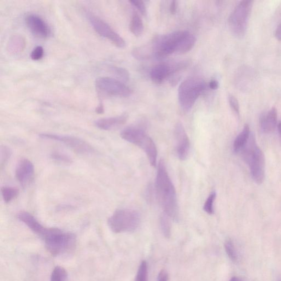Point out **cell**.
<instances>
[{
  "mask_svg": "<svg viewBox=\"0 0 281 281\" xmlns=\"http://www.w3.org/2000/svg\"><path fill=\"white\" fill-rule=\"evenodd\" d=\"M129 3H131L134 8H136L143 15L145 16L146 13H147L146 6L144 2L140 1V0H132V1H130Z\"/></svg>",
  "mask_w": 281,
  "mask_h": 281,
  "instance_id": "32",
  "label": "cell"
},
{
  "mask_svg": "<svg viewBox=\"0 0 281 281\" xmlns=\"http://www.w3.org/2000/svg\"><path fill=\"white\" fill-rule=\"evenodd\" d=\"M274 35L278 40L281 41V23L276 28Z\"/></svg>",
  "mask_w": 281,
  "mask_h": 281,
  "instance_id": "37",
  "label": "cell"
},
{
  "mask_svg": "<svg viewBox=\"0 0 281 281\" xmlns=\"http://www.w3.org/2000/svg\"><path fill=\"white\" fill-rule=\"evenodd\" d=\"M134 281H148V266L146 261L140 263Z\"/></svg>",
  "mask_w": 281,
  "mask_h": 281,
  "instance_id": "25",
  "label": "cell"
},
{
  "mask_svg": "<svg viewBox=\"0 0 281 281\" xmlns=\"http://www.w3.org/2000/svg\"><path fill=\"white\" fill-rule=\"evenodd\" d=\"M253 3L250 0L240 2L228 19L230 31L237 38L241 39L244 37Z\"/></svg>",
  "mask_w": 281,
  "mask_h": 281,
  "instance_id": "7",
  "label": "cell"
},
{
  "mask_svg": "<svg viewBox=\"0 0 281 281\" xmlns=\"http://www.w3.org/2000/svg\"><path fill=\"white\" fill-rule=\"evenodd\" d=\"M2 195L6 203H9L15 200L19 195V190L13 187H3L2 188Z\"/></svg>",
  "mask_w": 281,
  "mask_h": 281,
  "instance_id": "21",
  "label": "cell"
},
{
  "mask_svg": "<svg viewBox=\"0 0 281 281\" xmlns=\"http://www.w3.org/2000/svg\"><path fill=\"white\" fill-rule=\"evenodd\" d=\"M111 70L114 75L120 79L121 81L126 82L129 80V73L125 69L118 67H112L111 68Z\"/></svg>",
  "mask_w": 281,
  "mask_h": 281,
  "instance_id": "29",
  "label": "cell"
},
{
  "mask_svg": "<svg viewBox=\"0 0 281 281\" xmlns=\"http://www.w3.org/2000/svg\"><path fill=\"white\" fill-rule=\"evenodd\" d=\"M224 247L226 252L229 258L233 262H236L238 259L236 250L231 240L227 239L225 242Z\"/></svg>",
  "mask_w": 281,
  "mask_h": 281,
  "instance_id": "26",
  "label": "cell"
},
{
  "mask_svg": "<svg viewBox=\"0 0 281 281\" xmlns=\"http://www.w3.org/2000/svg\"><path fill=\"white\" fill-rule=\"evenodd\" d=\"M68 277V273L66 269L57 266L53 270L50 281H66Z\"/></svg>",
  "mask_w": 281,
  "mask_h": 281,
  "instance_id": "23",
  "label": "cell"
},
{
  "mask_svg": "<svg viewBox=\"0 0 281 281\" xmlns=\"http://www.w3.org/2000/svg\"><path fill=\"white\" fill-rule=\"evenodd\" d=\"M131 32L136 37H139L144 32V24L142 18L136 14H133L130 25Z\"/></svg>",
  "mask_w": 281,
  "mask_h": 281,
  "instance_id": "20",
  "label": "cell"
},
{
  "mask_svg": "<svg viewBox=\"0 0 281 281\" xmlns=\"http://www.w3.org/2000/svg\"><path fill=\"white\" fill-rule=\"evenodd\" d=\"M45 243V247L53 256L65 255L72 251L77 243L74 233L58 228L43 226L37 234Z\"/></svg>",
  "mask_w": 281,
  "mask_h": 281,
  "instance_id": "2",
  "label": "cell"
},
{
  "mask_svg": "<svg viewBox=\"0 0 281 281\" xmlns=\"http://www.w3.org/2000/svg\"><path fill=\"white\" fill-rule=\"evenodd\" d=\"M97 90L102 95L125 97L130 96L131 91L120 80L109 77H99L96 80Z\"/></svg>",
  "mask_w": 281,
  "mask_h": 281,
  "instance_id": "10",
  "label": "cell"
},
{
  "mask_svg": "<svg viewBox=\"0 0 281 281\" xmlns=\"http://www.w3.org/2000/svg\"><path fill=\"white\" fill-rule=\"evenodd\" d=\"M120 136L126 142L144 150L148 157L150 165L153 167L156 166L158 156L156 145L143 127L128 126L121 132Z\"/></svg>",
  "mask_w": 281,
  "mask_h": 281,
  "instance_id": "4",
  "label": "cell"
},
{
  "mask_svg": "<svg viewBox=\"0 0 281 281\" xmlns=\"http://www.w3.org/2000/svg\"><path fill=\"white\" fill-rule=\"evenodd\" d=\"M39 137L61 143L80 155H90L95 153V150L91 145L79 137L49 133H40Z\"/></svg>",
  "mask_w": 281,
  "mask_h": 281,
  "instance_id": "9",
  "label": "cell"
},
{
  "mask_svg": "<svg viewBox=\"0 0 281 281\" xmlns=\"http://www.w3.org/2000/svg\"><path fill=\"white\" fill-rule=\"evenodd\" d=\"M229 281H243L241 278L237 277H233Z\"/></svg>",
  "mask_w": 281,
  "mask_h": 281,
  "instance_id": "39",
  "label": "cell"
},
{
  "mask_svg": "<svg viewBox=\"0 0 281 281\" xmlns=\"http://www.w3.org/2000/svg\"><path fill=\"white\" fill-rule=\"evenodd\" d=\"M104 109L103 104L102 103L99 104L98 106L96 109V112L98 114H102L104 113Z\"/></svg>",
  "mask_w": 281,
  "mask_h": 281,
  "instance_id": "38",
  "label": "cell"
},
{
  "mask_svg": "<svg viewBox=\"0 0 281 281\" xmlns=\"http://www.w3.org/2000/svg\"><path fill=\"white\" fill-rule=\"evenodd\" d=\"M140 218L136 211L118 209L108 220L111 231L115 233L132 232L135 231L140 224Z\"/></svg>",
  "mask_w": 281,
  "mask_h": 281,
  "instance_id": "6",
  "label": "cell"
},
{
  "mask_svg": "<svg viewBox=\"0 0 281 281\" xmlns=\"http://www.w3.org/2000/svg\"><path fill=\"white\" fill-rule=\"evenodd\" d=\"M51 160L58 163L70 165L73 162L72 158L68 155L59 151L53 152L50 155Z\"/></svg>",
  "mask_w": 281,
  "mask_h": 281,
  "instance_id": "24",
  "label": "cell"
},
{
  "mask_svg": "<svg viewBox=\"0 0 281 281\" xmlns=\"http://www.w3.org/2000/svg\"><path fill=\"white\" fill-rule=\"evenodd\" d=\"M171 68L166 64H161L152 68L150 78L155 83L160 84L171 75Z\"/></svg>",
  "mask_w": 281,
  "mask_h": 281,
  "instance_id": "17",
  "label": "cell"
},
{
  "mask_svg": "<svg viewBox=\"0 0 281 281\" xmlns=\"http://www.w3.org/2000/svg\"><path fill=\"white\" fill-rule=\"evenodd\" d=\"M169 275L165 270H161L158 274L157 281H168Z\"/></svg>",
  "mask_w": 281,
  "mask_h": 281,
  "instance_id": "34",
  "label": "cell"
},
{
  "mask_svg": "<svg viewBox=\"0 0 281 281\" xmlns=\"http://www.w3.org/2000/svg\"><path fill=\"white\" fill-rule=\"evenodd\" d=\"M189 33L186 31H176L157 38L152 47L155 56L165 57L176 52L181 40Z\"/></svg>",
  "mask_w": 281,
  "mask_h": 281,
  "instance_id": "8",
  "label": "cell"
},
{
  "mask_svg": "<svg viewBox=\"0 0 281 281\" xmlns=\"http://www.w3.org/2000/svg\"><path fill=\"white\" fill-rule=\"evenodd\" d=\"M156 190L164 213L172 220L178 221L179 212L177 192L163 161H160L158 166Z\"/></svg>",
  "mask_w": 281,
  "mask_h": 281,
  "instance_id": "1",
  "label": "cell"
},
{
  "mask_svg": "<svg viewBox=\"0 0 281 281\" xmlns=\"http://www.w3.org/2000/svg\"><path fill=\"white\" fill-rule=\"evenodd\" d=\"M196 42V39L194 35L189 33L181 40L176 52L180 54L189 52L194 47Z\"/></svg>",
  "mask_w": 281,
  "mask_h": 281,
  "instance_id": "19",
  "label": "cell"
},
{
  "mask_svg": "<svg viewBox=\"0 0 281 281\" xmlns=\"http://www.w3.org/2000/svg\"><path fill=\"white\" fill-rule=\"evenodd\" d=\"M228 102H229L230 106L234 110V112H235L237 115H239V104L237 99L235 96L230 95L229 96H228Z\"/></svg>",
  "mask_w": 281,
  "mask_h": 281,
  "instance_id": "33",
  "label": "cell"
},
{
  "mask_svg": "<svg viewBox=\"0 0 281 281\" xmlns=\"http://www.w3.org/2000/svg\"><path fill=\"white\" fill-rule=\"evenodd\" d=\"M34 173V166L31 161L23 159L17 164L16 177L22 187H26L31 183Z\"/></svg>",
  "mask_w": 281,
  "mask_h": 281,
  "instance_id": "14",
  "label": "cell"
},
{
  "mask_svg": "<svg viewBox=\"0 0 281 281\" xmlns=\"http://www.w3.org/2000/svg\"><path fill=\"white\" fill-rule=\"evenodd\" d=\"M206 88V83L200 78L191 77L184 81L178 89L179 101L181 108L186 111L190 110Z\"/></svg>",
  "mask_w": 281,
  "mask_h": 281,
  "instance_id": "5",
  "label": "cell"
},
{
  "mask_svg": "<svg viewBox=\"0 0 281 281\" xmlns=\"http://www.w3.org/2000/svg\"><path fill=\"white\" fill-rule=\"evenodd\" d=\"M250 127L248 124H245L242 131L240 132L233 143V151L236 154L247 144L250 136Z\"/></svg>",
  "mask_w": 281,
  "mask_h": 281,
  "instance_id": "18",
  "label": "cell"
},
{
  "mask_svg": "<svg viewBox=\"0 0 281 281\" xmlns=\"http://www.w3.org/2000/svg\"><path fill=\"white\" fill-rule=\"evenodd\" d=\"M12 150L8 146H4L1 148V167L2 168L7 165L12 155Z\"/></svg>",
  "mask_w": 281,
  "mask_h": 281,
  "instance_id": "30",
  "label": "cell"
},
{
  "mask_svg": "<svg viewBox=\"0 0 281 281\" xmlns=\"http://www.w3.org/2000/svg\"><path fill=\"white\" fill-rule=\"evenodd\" d=\"M170 11L172 15H174L177 13V2L172 1L170 7Z\"/></svg>",
  "mask_w": 281,
  "mask_h": 281,
  "instance_id": "36",
  "label": "cell"
},
{
  "mask_svg": "<svg viewBox=\"0 0 281 281\" xmlns=\"http://www.w3.org/2000/svg\"><path fill=\"white\" fill-rule=\"evenodd\" d=\"M171 219L168 215L164 213L160 218V224L161 230L165 237L167 238L171 237L172 235V224Z\"/></svg>",
  "mask_w": 281,
  "mask_h": 281,
  "instance_id": "22",
  "label": "cell"
},
{
  "mask_svg": "<svg viewBox=\"0 0 281 281\" xmlns=\"http://www.w3.org/2000/svg\"><path fill=\"white\" fill-rule=\"evenodd\" d=\"M278 128V131H279V133L280 138V143H281V121L279 122Z\"/></svg>",
  "mask_w": 281,
  "mask_h": 281,
  "instance_id": "40",
  "label": "cell"
},
{
  "mask_svg": "<svg viewBox=\"0 0 281 281\" xmlns=\"http://www.w3.org/2000/svg\"><path fill=\"white\" fill-rule=\"evenodd\" d=\"M25 41L21 37H15L11 40L9 44V49L13 52H19L23 49L25 45Z\"/></svg>",
  "mask_w": 281,
  "mask_h": 281,
  "instance_id": "27",
  "label": "cell"
},
{
  "mask_svg": "<svg viewBox=\"0 0 281 281\" xmlns=\"http://www.w3.org/2000/svg\"><path fill=\"white\" fill-rule=\"evenodd\" d=\"M127 119L128 115L124 113L119 116L98 119L95 122V124L99 129L111 130L124 125Z\"/></svg>",
  "mask_w": 281,
  "mask_h": 281,
  "instance_id": "15",
  "label": "cell"
},
{
  "mask_svg": "<svg viewBox=\"0 0 281 281\" xmlns=\"http://www.w3.org/2000/svg\"><path fill=\"white\" fill-rule=\"evenodd\" d=\"M174 133L177 140L178 156L181 161H185L190 154V142L185 128L181 122H178L176 125Z\"/></svg>",
  "mask_w": 281,
  "mask_h": 281,
  "instance_id": "13",
  "label": "cell"
},
{
  "mask_svg": "<svg viewBox=\"0 0 281 281\" xmlns=\"http://www.w3.org/2000/svg\"><path fill=\"white\" fill-rule=\"evenodd\" d=\"M216 197V192H213L209 196L203 207L205 212L208 214L212 215L214 213V203Z\"/></svg>",
  "mask_w": 281,
  "mask_h": 281,
  "instance_id": "28",
  "label": "cell"
},
{
  "mask_svg": "<svg viewBox=\"0 0 281 281\" xmlns=\"http://www.w3.org/2000/svg\"><path fill=\"white\" fill-rule=\"evenodd\" d=\"M88 19L94 30L100 36L106 38L113 45L119 48H124L126 45L125 42L120 35L116 33L106 22L100 18L92 15H88Z\"/></svg>",
  "mask_w": 281,
  "mask_h": 281,
  "instance_id": "11",
  "label": "cell"
},
{
  "mask_svg": "<svg viewBox=\"0 0 281 281\" xmlns=\"http://www.w3.org/2000/svg\"><path fill=\"white\" fill-rule=\"evenodd\" d=\"M44 55V50L42 46H37L35 48L31 53V57L33 60L38 61L43 57Z\"/></svg>",
  "mask_w": 281,
  "mask_h": 281,
  "instance_id": "31",
  "label": "cell"
},
{
  "mask_svg": "<svg viewBox=\"0 0 281 281\" xmlns=\"http://www.w3.org/2000/svg\"><path fill=\"white\" fill-rule=\"evenodd\" d=\"M238 154L241 155L242 159L248 166L251 177L255 182L259 185L261 184L265 179V157L257 145L253 133L250 134L248 142Z\"/></svg>",
  "mask_w": 281,
  "mask_h": 281,
  "instance_id": "3",
  "label": "cell"
},
{
  "mask_svg": "<svg viewBox=\"0 0 281 281\" xmlns=\"http://www.w3.org/2000/svg\"><path fill=\"white\" fill-rule=\"evenodd\" d=\"M209 86L211 89L216 90L218 89L219 83L215 80H212L210 81Z\"/></svg>",
  "mask_w": 281,
  "mask_h": 281,
  "instance_id": "35",
  "label": "cell"
},
{
  "mask_svg": "<svg viewBox=\"0 0 281 281\" xmlns=\"http://www.w3.org/2000/svg\"><path fill=\"white\" fill-rule=\"evenodd\" d=\"M277 112L276 108H272L260 118V126L262 131L266 133L273 132L277 126Z\"/></svg>",
  "mask_w": 281,
  "mask_h": 281,
  "instance_id": "16",
  "label": "cell"
},
{
  "mask_svg": "<svg viewBox=\"0 0 281 281\" xmlns=\"http://www.w3.org/2000/svg\"><path fill=\"white\" fill-rule=\"evenodd\" d=\"M25 22L29 31L35 37L46 39L50 36L51 31L49 26L39 16L33 14H29L25 18Z\"/></svg>",
  "mask_w": 281,
  "mask_h": 281,
  "instance_id": "12",
  "label": "cell"
}]
</instances>
